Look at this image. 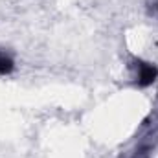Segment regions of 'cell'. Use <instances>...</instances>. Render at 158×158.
<instances>
[{
  "label": "cell",
  "instance_id": "cell-4",
  "mask_svg": "<svg viewBox=\"0 0 158 158\" xmlns=\"http://www.w3.org/2000/svg\"><path fill=\"white\" fill-rule=\"evenodd\" d=\"M151 13H156L158 15V0H153V4H151Z\"/></svg>",
  "mask_w": 158,
  "mask_h": 158
},
{
  "label": "cell",
  "instance_id": "cell-2",
  "mask_svg": "<svg viewBox=\"0 0 158 158\" xmlns=\"http://www.w3.org/2000/svg\"><path fill=\"white\" fill-rule=\"evenodd\" d=\"M131 68L136 72V85L140 88H145L149 85H153L158 77V68L151 63H145L142 59H132L131 61Z\"/></svg>",
  "mask_w": 158,
  "mask_h": 158
},
{
  "label": "cell",
  "instance_id": "cell-3",
  "mask_svg": "<svg viewBox=\"0 0 158 158\" xmlns=\"http://www.w3.org/2000/svg\"><path fill=\"white\" fill-rule=\"evenodd\" d=\"M15 68V63L11 59V55H7L4 50H0V76H7L11 74Z\"/></svg>",
  "mask_w": 158,
  "mask_h": 158
},
{
  "label": "cell",
  "instance_id": "cell-1",
  "mask_svg": "<svg viewBox=\"0 0 158 158\" xmlns=\"http://www.w3.org/2000/svg\"><path fill=\"white\" fill-rule=\"evenodd\" d=\"M158 145V116H149L143 121L142 134L136 140V145L121 158H149L153 149Z\"/></svg>",
  "mask_w": 158,
  "mask_h": 158
}]
</instances>
